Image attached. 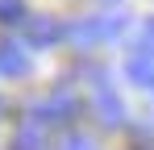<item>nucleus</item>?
Segmentation results:
<instances>
[{
  "label": "nucleus",
  "instance_id": "nucleus-2",
  "mask_svg": "<svg viewBox=\"0 0 154 150\" xmlns=\"http://www.w3.org/2000/svg\"><path fill=\"white\" fill-rule=\"evenodd\" d=\"M79 108H83V104H79V96L71 92V88H54L50 96H42V100H33V104H29V121L46 129V125L75 121V117H79Z\"/></svg>",
  "mask_w": 154,
  "mask_h": 150
},
{
  "label": "nucleus",
  "instance_id": "nucleus-8",
  "mask_svg": "<svg viewBox=\"0 0 154 150\" xmlns=\"http://www.w3.org/2000/svg\"><path fill=\"white\" fill-rule=\"evenodd\" d=\"M0 21H4V25L29 21V17H25V0H0Z\"/></svg>",
  "mask_w": 154,
  "mask_h": 150
},
{
  "label": "nucleus",
  "instance_id": "nucleus-10",
  "mask_svg": "<svg viewBox=\"0 0 154 150\" xmlns=\"http://www.w3.org/2000/svg\"><path fill=\"white\" fill-rule=\"evenodd\" d=\"M58 150H96V146H92V138H83V133H67V138L58 142Z\"/></svg>",
  "mask_w": 154,
  "mask_h": 150
},
{
  "label": "nucleus",
  "instance_id": "nucleus-1",
  "mask_svg": "<svg viewBox=\"0 0 154 150\" xmlns=\"http://www.w3.org/2000/svg\"><path fill=\"white\" fill-rule=\"evenodd\" d=\"M125 33V17L121 13H104V17H79V21L67 25V38L75 42L79 50H92L100 42H112Z\"/></svg>",
  "mask_w": 154,
  "mask_h": 150
},
{
  "label": "nucleus",
  "instance_id": "nucleus-6",
  "mask_svg": "<svg viewBox=\"0 0 154 150\" xmlns=\"http://www.w3.org/2000/svg\"><path fill=\"white\" fill-rule=\"evenodd\" d=\"M125 75L137 83V88H146V92H154V58L150 54H129V63H125Z\"/></svg>",
  "mask_w": 154,
  "mask_h": 150
},
{
  "label": "nucleus",
  "instance_id": "nucleus-11",
  "mask_svg": "<svg viewBox=\"0 0 154 150\" xmlns=\"http://www.w3.org/2000/svg\"><path fill=\"white\" fill-rule=\"evenodd\" d=\"M0 113H4V100H0Z\"/></svg>",
  "mask_w": 154,
  "mask_h": 150
},
{
  "label": "nucleus",
  "instance_id": "nucleus-9",
  "mask_svg": "<svg viewBox=\"0 0 154 150\" xmlns=\"http://www.w3.org/2000/svg\"><path fill=\"white\" fill-rule=\"evenodd\" d=\"M137 54H150L154 58V17L142 25V33H137Z\"/></svg>",
  "mask_w": 154,
  "mask_h": 150
},
{
  "label": "nucleus",
  "instance_id": "nucleus-3",
  "mask_svg": "<svg viewBox=\"0 0 154 150\" xmlns=\"http://www.w3.org/2000/svg\"><path fill=\"white\" fill-rule=\"evenodd\" d=\"M92 117H96L104 129L125 125V100H121L108 83H104V88H96V96H92Z\"/></svg>",
  "mask_w": 154,
  "mask_h": 150
},
{
  "label": "nucleus",
  "instance_id": "nucleus-5",
  "mask_svg": "<svg viewBox=\"0 0 154 150\" xmlns=\"http://www.w3.org/2000/svg\"><path fill=\"white\" fill-rule=\"evenodd\" d=\"M0 71L25 75L29 71V50L21 46V42H13V38H4V42H0Z\"/></svg>",
  "mask_w": 154,
  "mask_h": 150
},
{
  "label": "nucleus",
  "instance_id": "nucleus-4",
  "mask_svg": "<svg viewBox=\"0 0 154 150\" xmlns=\"http://www.w3.org/2000/svg\"><path fill=\"white\" fill-rule=\"evenodd\" d=\"M25 33H29L33 46H54V42L67 38V25L58 21V17H29V21H25Z\"/></svg>",
  "mask_w": 154,
  "mask_h": 150
},
{
  "label": "nucleus",
  "instance_id": "nucleus-7",
  "mask_svg": "<svg viewBox=\"0 0 154 150\" xmlns=\"http://www.w3.org/2000/svg\"><path fill=\"white\" fill-rule=\"evenodd\" d=\"M13 150H46V133H42V125L25 121L17 133H13Z\"/></svg>",
  "mask_w": 154,
  "mask_h": 150
}]
</instances>
